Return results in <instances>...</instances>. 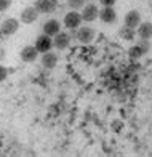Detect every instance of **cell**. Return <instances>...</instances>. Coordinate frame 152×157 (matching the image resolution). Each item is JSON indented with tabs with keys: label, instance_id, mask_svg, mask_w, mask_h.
<instances>
[{
	"label": "cell",
	"instance_id": "obj_1",
	"mask_svg": "<svg viewBox=\"0 0 152 157\" xmlns=\"http://www.w3.org/2000/svg\"><path fill=\"white\" fill-rule=\"evenodd\" d=\"M96 37V32L91 26H80L78 29H75V39L83 45H88L91 44Z\"/></svg>",
	"mask_w": 152,
	"mask_h": 157
},
{
	"label": "cell",
	"instance_id": "obj_2",
	"mask_svg": "<svg viewBox=\"0 0 152 157\" xmlns=\"http://www.w3.org/2000/svg\"><path fill=\"white\" fill-rule=\"evenodd\" d=\"M149 48H150L149 40L139 39V40H138V44H135L133 47H130V48H128V56H130L131 59H139L144 53H147V52H149Z\"/></svg>",
	"mask_w": 152,
	"mask_h": 157
},
{
	"label": "cell",
	"instance_id": "obj_3",
	"mask_svg": "<svg viewBox=\"0 0 152 157\" xmlns=\"http://www.w3.org/2000/svg\"><path fill=\"white\" fill-rule=\"evenodd\" d=\"M64 26L67 27V29H70V31H75V29H78V27L82 26V23H83V18H82V13H78L77 10H72V11H69V13H66V16H64Z\"/></svg>",
	"mask_w": 152,
	"mask_h": 157
},
{
	"label": "cell",
	"instance_id": "obj_4",
	"mask_svg": "<svg viewBox=\"0 0 152 157\" xmlns=\"http://www.w3.org/2000/svg\"><path fill=\"white\" fill-rule=\"evenodd\" d=\"M39 10L35 8V6H26V8L21 10V15H19V19H21V23L23 24H32L37 21L39 18Z\"/></svg>",
	"mask_w": 152,
	"mask_h": 157
},
{
	"label": "cell",
	"instance_id": "obj_5",
	"mask_svg": "<svg viewBox=\"0 0 152 157\" xmlns=\"http://www.w3.org/2000/svg\"><path fill=\"white\" fill-rule=\"evenodd\" d=\"M53 37H50L47 34H42L37 37L35 40V48L39 50V53H47V52H51L53 48Z\"/></svg>",
	"mask_w": 152,
	"mask_h": 157
},
{
	"label": "cell",
	"instance_id": "obj_6",
	"mask_svg": "<svg viewBox=\"0 0 152 157\" xmlns=\"http://www.w3.org/2000/svg\"><path fill=\"white\" fill-rule=\"evenodd\" d=\"M82 18L86 23H93L95 19L99 18V8L95 3H86L82 8Z\"/></svg>",
	"mask_w": 152,
	"mask_h": 157
},
{
	"label": "cell",
	"instance_id": "obj_7",
	"mask_svg": "<svg viewBox=\"0 0 152 157\" xmlns=\"http://www.w3.org/2000/svg\"><path fill=\"white\" fill-rule=\"evenodd\" d=\"M18 29H19V21L16 18H6L0 24V31L3 32V35H13L18 32Z\"/></svg>",
	"mask_w": 152,
	"mask_h": 157
},
{
	"label": "cell",
	"instance_id": "obj_8",
	"mask_svg": "<svg viewBox=\"0 0 152 157\" xmlns=\"http://www.w3.org/2000/svg\"><path fill=\"white\" fill-rule=\"evenodd\" d=\"M34 6L42 15H50V13H55L58 3H56V0H37Z\"/></svg>",
	"mask_w": 152,
	"mask_h": 157
},
{
	"label": "cell",
	"instance_id": "obj_9",
	"mask_svg": "<svg viewBox=\"0 0 152 157\" xmlns=\"http://www.w3.org/2000/svg\"><path fill=\"white\" fill-rule=\"evenodd\" d=\"M70 40H72V35L67 32H59L53 37V45L58 50H66L70 45Z\"/></svg>",
	"mask_w": 152,
	"mask_h": 157
},
{
	"label": "cell",
	"instance_id": "obj_10",
	"mask_svg": "<svg viewBox=\"0 0 152 157\" xmlns=\"http://www.w3.org/2000/svg\"><path fill=\"white\" fill-rule=\"evenodd\" d=\"M99 19L106 24H112L117 19V11L114 10V6H103L99 10Z\"/></svg>",
	"mask_w": 152,
	"mask_h": 157
},
{
	"label": "cell",
	"instance_id": "obj_11",
	"mask_svg": "<svg viewBox=\"0 0 152 157\" xmlns=\"http://www.w3.org/2000/svg\"><path fill=\"white\" fill-rule=\"evenodd\" d=\"M19 56L24 63H34L39 56V50L35 48V45H27V47H24L23 50H21Z\"/></svg>",
	"mask_w": 152,
	"mask_h": 157
},
{
	"label": "cell",
	"instance_id": "obj_12",
	"mask_svg": "<svg viewBox=\"0 0 152 157\" xmlns=\"http://www.w3.org/2000/svg\"><path fill=\"white\" fill-rule=\"evenodd\" d=\"M59 32H61V23L58 19H48L43 23V34L50 35V37H55Z\"/></svg>",
	"mask_w": 152,
	"mask_h": 157
},
{
	"label": "cell",
	"instance_id": "obj_13",
	"mask_svg": "<svg viewBox=\"0 0 152 157\" xmlns=\"http://www.w3.org/2000/svg\"><path fill=\"white\" fill-rule=\"evenodd\" d=\"M124 23H125V26H130V27H133V29H138V26L142 23V21H141V13L138 10L128 11L125 15Z\"/></svg>",
	"mask_w": 152,
	"mask_h": 157
},
{
	"label": "cell",
	"instance_id": "obj_14",
	"mask_svg": "<svg viewBox=\"0 0 152 157\" xmlns=\"http://www.w3.org/2000/svg\"><path fill=\"white\" fill-rule=\"evenodd\" d=\"M42 66L45 67V69H53L56 67V64H58V55L53 53V52H47V53H42Z\"/></svg>",
	"mask_w": 152,
	"mask_h": 157
},
{
	"label": "cell",
	"instance_id": "obj_15",
	"mask_svg": "<svg viewBox=\"0 0 152 157\" xmlns=\"http://www.w3.org/2000/svg\"><path fill=\"white\" fill-rule=\"evenodd\" d=\"M138 35H139V39L150 40L152 39V23H141L138 26Z\"/></svg>",
	"mask_w": 152,
	"mask_h": 157
},
{
	"label": "cell",
	"instance_id": "obj_16",
	"mask_svg": "<svg viewBox=\"0 0 152 157\" xmlns=\"http://www.w3.org/2000/svg\"><path fill=\"white\" fill-rule=\"evenodd\" d=\"M119 37L124 39V40H133V39L136 37V29H133V27L124 24V26L119 29Z\"/></svg>",
	"mask_w": 152,
	"mask_h": 157
},
{
	"label": "cell",
	"instance_id": "obj_17",
	"mask_svg": "<svg viewBox=\"0 0 152 157\" xmlns=\"http://www.w3.org/2000/svg\"><path fill=\"white\" fill-rule=\"evenodd\" d=\"M67 5L70 10H82L86 5V0H67Z\"/></svg>",
	"mask_w": 152,
	"mask_h": 157
},
{
	"label": "cell",
	"instance_id": "obj_18",
	"mask_svg": "<svg viewBox=\"0 0 152 157\" xmlns=\"http://www.w3.org/2000/svg\"><path fill=\"white\" fill-rule=\"evenodd\" d=\"M11 6V0H0V11H6Z\"/></svg>",
	"mask_w": 152,
	"mask_h": 157
},
{
	"label": "cell",
	"instance_id": "obj_19",
	"mask_svg": "<svg viewBox=\"0 0 152 157\" xmlns=\"http://www.w3.org/2000/svg\"><path fill=\"white\" fill-rule=\"evenodd\" d=\"M6 77H8V69H6L5 66H2V64H0V82L6 80Z\"/></svg>",
	"mask_w": 152,
	"mask_h": 157
},
{
	"label": "cell",
	"instance_id": "obj_20",
	"mask_svg": "<svg viewBox=\"0 0 152 157\" xmlns=\"http://www.w3.org/2000/svg\"><path fill=\"white\" fill-rule=\"evenodd\" d=\"M115 2H117V0H99V3L103 6H114Z\"/></svg>",
	"mask_w": 152,
	"mask_h": 157
},
{
	"label": "cell",
	"instance_id": "obj_21",
	"mask_svg": "<svg viewBox=\"0 0 152 157\" xmlns=\"http://www.w3.org/2000/svg\"><path fill=\"white\" fill-rule=\"evenodd\" d=\"M5 56H6L5 48H3V47H0V61H3V59H5Z\"/></svg>",
	"mask_w": 152,
	"mask_h": 157
},
{
	"label": "cell",
	"instance_id": "obj_22",
	"mask_svg": "<svg viewBox=\"0 0 152 157\" xmlns=\"http://www.w3.org/2000/svg\"><path fill=\"white\" fill-rule=\"evenodd\" d=\"M2 35H3V32H2V31H0V40H2Z\"/></svg>",
	"mask_w": 152,
	"mask_h": 157
}]
</instances>
